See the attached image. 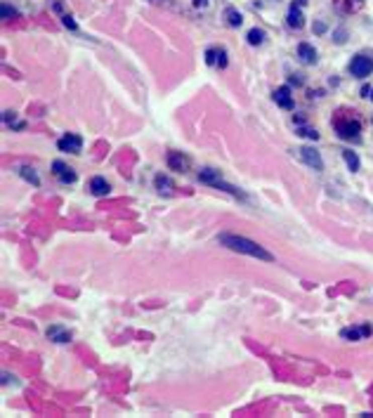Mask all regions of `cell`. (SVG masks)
<instances>
[{"instance_id":"cell-1","label":"cell","mask_w":373,"mask_h":418,"mask_svg":"<svg viewBox=\"0 0 373 418\" xmlns=\"http://www.w3.org/2000/svg\"><path fill=\"white\" fill-rule=\"evenodd\" d=\"M218 243L227 246L229 250L243 253V256H250V258H257V260H264V263H272V260H274V256L269 253V250H264L260 243L246 239V236H239V234H220V236H218Z\"/></svg>"},{"instance_id":"cell-2","label":"cell","mask_w":373,"mask_h":418,"mask_svg":"<svg viewBox=\"0 0 373 418\" xmlns=\"http://www.w3.org/2000/svg\"><path fill=\"white\" fill-rule=\"evenodd\" d=\"M350 71H352V76H357V78L371 76L373 73V59L371 57H366V54H357L350 64Z\"/></svg>"},{"instance_id":"cell-3","label":"cell","mask_w":373,"mask_h":418,"mask_svg":"<svg viewBox=\"0 0 373 418\" xmlns=\"http://www.w3.org/2000/svg\"><path fill=\"white\" fill-rule=\"evenodd\" d=\"M57 147H59V151L80 154V149H83V139H80V135H76V132H66L64 137H59Z\"/></svg>"},{"instance_id":"cell-4","label":"cell","mask_w":373,"mask_h":418,"mask_svg":"<svg viewBox=\"0 0 373 418\" xmlns=\"http://www.w3.org/2000/svg\"><path fill=\"white\" fill-rule=\"evenodd\" d=\"M335 130H338V135H340L342 139H359L361 125H359L357 121L347 118V121H338V123H335Z\"/></svg>"},{"instance_id":"cell-5","label":"cell","mask_w":373,"mask_h":418,"mask_svg":"<svg viewBox=\"0 0 373 418\" xmlns=\"http://www.w3.org/2000/svg\"><path fill=\"white\" fill-rule=\"evenodd\" d=\"M206 62L210 66H220V69H225L229 59H227V50L225 47H208L206 50Z\"/></svg>"},{"instance_id":"cell-6","label":"cell","mask_w":373,"mask_h":418,"mask_svg":"<svg viewBox=\"0 0 373 418\" xmlns=\"http://www.w3.org/2000/svg\"><path fill=\"white\" fill-rule=\"evenodd\" d=\"M300 158H303L310 168H314L317 173H321L324 171V161H321V154H319L317 149H312V147H303L300 149Z\"/></svg>"},{"instance_id":"cell-7","label":"cell","mask_w":373,"mask_h":418,"mask_svg":"<svg viewBox=\"0 0 373 418\" xmlns=\"http://www.w3.org/2000/svg\"><path fill=\"white\" fill-rule=\"evenodd\" d=\"M52 173H55L57 180L64 182V185H73V182H76V173H73V168H69V165L62 163V161L52 163Z\"/></svg>"},{"instance_id":"cell-8","label":"cell","mask_w":373,"mask_h":418,"mask_svg":"<svg viewBox=\"0 0 373 418\" xmlns=\"http://www.w3.org/2000/svg\"><path fill=\"white\" fill-rule=\"evenodd\" d=\"M168 165H170V171L187 173V168H189V158H187L182 151H170V154H168Z\"/></svg>"},{"instance_id":"cell-9","label":"cell","mask_w":373,"mask_h":418,"mask_svg":"<svg viewBox=\"0 0 373 418\" xmlns=\"http://www.w3.org/2000/svg\"><path fill=\"white\" fill-rule=\"evenodd\" d=\"M274 102L279 104L281 109H293V97H291V88L281 86L274 90Z\"/></svg>"},{"instance_id":"cell-10","label":"cell","mask_w":373,"mask_h":418,"mask_svg":"<svg viewBox=\"0 0 373 418\" xmlns=\"http://www.w3.org/2000/svg\"><path fill=\"white\" fill-rule=\"evenodd\" d=\"M286 22H288V26H291V29H303V26H305V19H303V12H300V5H296V3L291 5Z\"/></svg>"},{"instance_id":"cell-11","label":"cell","mask_w":373,"mask_h":418,"mask_svg":"<svg viewBox=\"0 0 373 418\" xmlns=\"http://www.w3.org/2000/svg\"><path fill=\"white\" fill-rule=\"evenodd\" d=\"M90 192L95 194V196H107V194L111 192V185L107 182V178H92L90 180Z\"/></svg>"},{"instance_id":"cell-12","label":"cell","mask_w":373,"mask_h":418,"mask_svg":"<svg viewBox=\"0 0 373 418\" xmlns=\"http://www.w3.org/2000/svg\"><path fill=\"white\" fill-rule=\"evenodd\" d=\"M199 180H201L203 185H218L220 180H222V173L220 171H215V168H201L199 171Z\"/></svg>"},{"instance_id":"cell-13","label":"cell","mask_w":373,"mask_h":418,"mask_svg":"<svg viewBox=\"0 0 373 418\" xmlns=\"http://www.w3.org/2000/svg\"><path fill=\"white\" fill-rule=\"evenodd\" d=\"M47 338L55 343H69L71 333L66 331V328H62V326H50V328H47Z\"/></svg>"},{"instance_id":"cell-14","label":"cell","mask_w":373,"mask_h":418,"mask_svg":"<svg viewBox=\"0 0 373 418\" xmlns=\"http://www.w3.org/2000/svg\"><path fill=\"white\" fill-rule=\"evenodd\" d=\"M298 57H300L305 64H314L317 62V50L312 45H307V43H300V45H298Z\"/></svg>"},{"instance_id":"cell-15","label":"cell","mask_w":373,"mask_h":418,"mask_svg":"<svg viewBox=\"0 0 373 418\" xmlns=\"http://www.w3.org/2000/svg\"><path fill=\"white\" fill-rule=\"evenodd\" d=\"M225 19H227L229 26H234V29H239V26L243 24V17H241V12H239L236 8H227L225 10Z\"/></svg>"},{"instance_id":"cell-16","label":"cell","mask_w":373,"mask_h":418,"mask_svg":"<svg viewBox=\"0 0 373 418\" xmlns=\"http://www.w3.org/2000/svg\"><path fill=\"white\" fill-rule=\"evenodd\" d=\"M340 336L342 338H350V341H359L361 336H371V326H364L361 331H359V328H345Z\"/></svg>"},{"instance_id":"cell-17","label":"cell","mask_w":373,"mask_h":418,"mask_svg":"<svg viewBox=\"0 0 373 418\" xmlns=\"http://www.w3.org/2000/svg\"><path fill=\"white\" fill-rule=\"evenodd\" d=\"M342 158H345V163H347V168H350L352 173H357V171H359V156L354 154V151L345 149V151H342Z\"/></svg>"},{"instance_id":"cell-18","label":"cell","mask_w":373,"mask_h":418,"mask_svg":"<svg viewBox=\"0 0 373 418\" xmlns=\"http://www.w3.org/2000/svg\"><path fill=\"white\" fill-rule=\"evenodd\" d=\"M156 189L161 194H172V182L165 175H156Z\"/></svg>"},{"instance_id":"cell-19","label":"cell","mask_w":373,"mask_h":418,"mask_svg":"<svg viewBox=\"0 0 373 418\" xmlns=\"http://www.w3.org/2000/svg\"><path fill=\"white\" fill-rule=\"evenodd\" d=\"M3 121H5V125L15 128V130H22L24 128V121H17L15 111H5V114H3Z\"/></svg>"},{"instance_id":"cell-20","label":"cell","mask_w":373,"mask_h":418,"mask_svg":"<svg viewBox=\"0 0 373 418\" xmlns=\"http://www.w3.org/2000/svg\"><path fill=\"white\" fill-rule=\"evenodd\" d=\"M246 38H248L250 45H262V43H264V31H262V29H250Z\"/></svg>"},{"instance_id":"cell-21","label":"cell","mask_w":373,"mask_h":418,"mask_svg":"<svg viewBox=\"0 0 373 418\" xmlns=\"http://www.w3.org/2000/svg\"><path fill=\"white\" fill-rule=\"evenodd\" d=\"M19 173H22V178H24V180H29V182H31L33 187H38V185H40V178L36 175V173H33V168H29V165H24V168H22Z\"/></svg>"},{"instance_id":"cell-22","label":"cell","mask_w":373,"mask_h":418,"mask_svg":"<svg viewBox=\"0 0 373 418\" xmlns=\"http://www.w3.org/2000/svg\"><path fill=\"white\" fill-rule=\"evenodd\" d=\"M0 15H3V19H10V17H17V10L10 8L8 3H3V8H0Z\"/></svg>"},{"instance_id":"cell-23","label":"cell","mask_w":373,"mask_h":418,"mask_svg":"<svg viewBox=\"0 0 373 418\" xmlns=\"http://www.w3.org/2000/svg\"><path fill=\"white\" fill-rule=\"evenodd\" d=\"M62 22H64V26H66V29H71V31H78V24L73 22V17L64 15V17H62Z\"/></svg>"},{"instance_id":"cell-24","label":"cell","mask_w":373,"mask_h":418,"mask_svg":"<svg viewBox=\"0 0 373 418\" xmlns=\"http://www.w3.org/2000/svg\"><path fill=\"white\" fill-rule=\"evenodd\" d=\"M298 135H303V137H310V139H317L319 137V132L317 130H310V128H300V130H298Z\"/></svg>"},{"instance_id":"cell-25","label":"cell","mask_w":373,"mask_h":418,"mask_svg":"<svg viewBox=\"0 0 373 418\" xmlns=\"http://www.w3.org/2000/svg\"><path fill=\"white\" fill-rule=\"evenodd\" d=\"M361 97H371L373 100V88H368V86L361 88Z\"/></svg>"},{"instance_id":"cell-26","label":"cell","mask_w":373,"mask_h":418,"mask_svg":"<svg viewBox=\"0 0 373 418\" xmlns=\"http://www.w3.org/2000/svg\"><path fill=\"white\" fill-rule=\"evenodd\" d=\"M196 8H208V0H194Z\"/></svg>"}]
</instances>
